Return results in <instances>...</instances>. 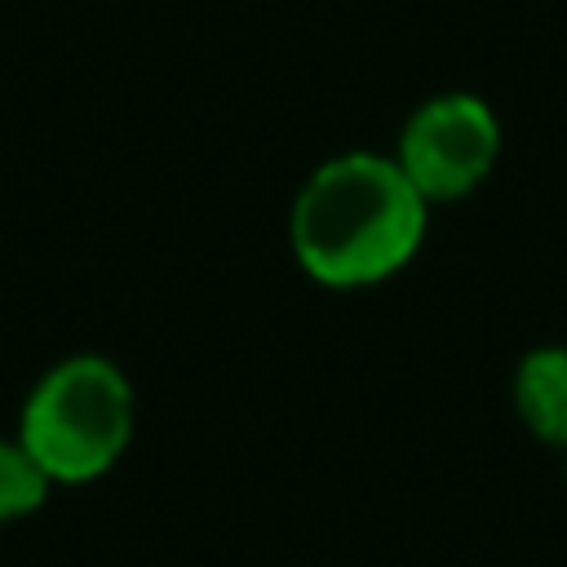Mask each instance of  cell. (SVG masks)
<instances>
[{"label":"cell","mask_w":567,"mask_h":567,"mask_svg":"<svg viewBox=\"0 0 567 567\" xmlns=\"http://www.w3.org/2000/svg\"><path fill=\"white\" fill-rule=\"evenodd\" d=\"M430 204L403 177L394 155L350 151L319 164L288 217L297 266L323 288H368L399 275L421 239Z\"/></svg>","instance_id":"6da1fadb"},{"label":"cell","mask_w":567,"mask_h":567,"mask_svg":"<svg viewBox=\"0 0 567 567\" xmlns=\"http://www.w3.org/2000/svg\"><path fill=\"white\" fill-rule=\"evenodd\" d=\"M133 439V385L106 354H71L53 363L27 394L18 443L49 483L102 478Z\"/></svg>","instance_id":"7a4b0ae2"},{"label":"cell","mask_w":567,"mask_h":567,"mask_svg":"<svg viewBox=\"0 0 567 567\" xmlns=\"http://www.w3.org/2000/svg\"><path fill=\"white\" fill-rule=\"evenodd\" d=\"M496 155H501V124L478 93L425 97L408 115L394 146V164L425 204L461 199L474 186H483Z\"/></svg>","instance_id":"3957f363"},{"label":"cell","mask_w":567,"mask_h":567,"mask_svg":"<svg viewBox=\"0 0 567 567\" xmlns=\"http://www.w3.org/2000/svg\"><path fill=\"white\" fill-rule=\"evenodd\" d=\"M514 408L540 443L567 447V346L523 354L514 372Z\"/></svg>","instance_id":"277c9868"},{"label":"cell","mask_w":567,"mask_h":567,"mask_svg":"<svg viewBox=\"0 0 567 567\" xmlns=\"http://www.w3.org/2000/svg\"><path fill=\"white\" fill-rule=\"evenodd\" d=\"M49 474L18 439H0V523H18L35 514L49 496Z\"/></svg>","instance_id":"5b68a950"}]
</instances>
